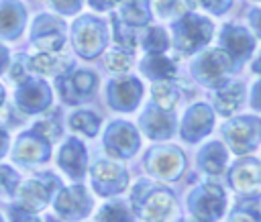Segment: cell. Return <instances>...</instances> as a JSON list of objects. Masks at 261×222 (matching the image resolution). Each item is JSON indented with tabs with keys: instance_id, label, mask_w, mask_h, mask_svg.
<instances>
[{
	"instance_id": "obj_1",
	"label": "cell",
	"mask_w": 261,
	"mask_h": 222,
	"mask_svg": "<svg viewBox=\"0 0 261 222\" xmlns=\"http://www.w3.org/2000/svg\"><path fill=\"white\" fill-rule=\"evenodd\" d=\"M130 210L141 222H173L177 216V200L169 187L141 179L133 187Z\"/></svg>"
},
{
	"instance_id": "obj_2",
	"label": "cell",
	"mask_w": 261,
	"mask_h": 222,
	"mask_svg": "<svg viewBox=\"0 0 261 222\" xmlns=\"http://www.w3.org/2000/svg\"><path fill=\"white\" fill-rule=\"evenodd\" d=\"M237 69L239 65L220 47H206L200 53H196L190 61L192 79L198 81L202 88L214 90V92L226 86L230 79H234Z\"/></svg>"
},
{
	"instance_id": "obj_3",
	"label": "cell",
	"mask_w": 261,
	"mask_h": 222,
	"mask_svg": "<svg viewBox=\"0 0 261 222\" xmlns=\"http://www.w3.org/2000/svg\"><path fill=\"white\" fill-rule=\"evenodd\" d=\"M214 37V24L208 16L198 14V12H186L177 20L171 22L169 26V41L171 47L181 53V55H196Z\"/></svg>"
},
{
	"instance_id": "obj_4",
	"label": "cell",
	"mask_w": 261,
	"mask_h": 222,
	"mask_svg": "<svg viewBox=\"0 0 261 222\" xmlns=\"http://www.w3.org/2000/svg\"><path fill=\"white\" fill-rule=\"evenodd\" d=\"M108 22L96 14H77L69 26V41L82 59H96L108 45Z\"/></svg>"
},
{
	"instance_id": "obj_5",
	"label": "cell",
	"mask_w": 261,
	"mask_h": 222,
	"mask_svg": "<svg viewBox=\"0 0 261 222\" xmlns=\"http://www.w3.org/2000/svg\"><path fill=\"white\" fill-rule=\"evenodd\" d=\"M220 134L224 147L230 153L247 157L261 145V118L249 114H234L226 118V122L220 126Z\"/></svg>"
},
{
	"instance_id": "obj_6",
	"label": "cell",
	"mask_w": 261,
	"mask_h": 222,
	"mask_svg": "<svg viewBox=\"0 0 261 222\" xmlns=\"http://www.w3.org/2000/svg\"><path fill=\"white\" fill-rule=\"evenodd\" d=\"M186 208L194 222H218L226 212V191L216 181H204L190 189Z\"/></svg>"
},
{
	"instance_id": "obj_7",
	"label": "cell",
	"mask_w": 261,
	"mask_h": 222,
	"mask_svg": "<svg viewBox=\"0 0 261 222\" xmlns=\"http://www.w3.org/2000/svg\"><path fill=\"white\" fill-rule=\"evenodd\" d=\"M59 187H61V179L49 171L37 173L29 179H20V183L14 191L16 206L31 214H39L53 202Z\"/></svg>"
},
{
	"instance_id": "obj_8",
	"label": "cell",
	"mask_w": 261,
	"mask_h": 222,
	"mask_svg": "<svg viewBox=\"0 0 261 222\" xmlns=\"http://www.w3.org/2000/svg\"><path fill=\"white\" fill-rule=\"evenodd\" d=\"M145 171L159 181H175L186 171V155L175 145H153L143 157Z\"/></svg>"
},
{
	"instance_id": "obj_9",
	"label": "cell",
	"mask_w": 261,
	"mask_h": 222,
	"mask_svg": "<svg viewBox=\"0 0 261 222\" xmlns=\"http://www.w3.org/2000/svg\"><path fill=\"white\" fill-rule=\"evenodd\" d=\"M88 173L94 193L102 198H116L128 187V171L118 159L100 157L88 167Z\"/></svg>"
},
{
	"instance_id": "obj_10",
	"label": "cell",
	"mask_w": 261,
	"mask_h": 222,
	"mask_svg": "<svg viewBox=\"0 0 261 222\" xmlns=\"http://www.w3.org/2000/svg\"><path fill=\"white\" fill-rule=\"evenodd\" d=\"M67 41L65 22L51 12H41L31 22L29 43L37 49V53H61Z\"/></svg>"
},
{
	"instance_id": "obj_11",
	"label": "cell",
	"mask_w": 261,
	"mask_h": 222,
	"mask_svg": "<svg viewBox=\"0 0 261 222\" xmlns=\"http://www.w3.org/2000/svg\"><path fill=\"white\" fill-rule=\"evenodd\" d=\"M98 73L90 67H75V63L55 77L57 94L65 104H82L98 90Z\"/></svg>"
},
{
	"instance_id": "obj_12",
	"label": "cell",
	"mask_w": 261,
	"mask_h": 222,
	"mask_svg": "<svg viewBox=\"0 0 261 222\" xmlns=\"http://www.w3.org/2000/svg\"><path fill=\"white\" fill-rule=\"evenodd\" d=\"M102 147L106 157L130 159L141 149V132L128 120H110L102 134Z\"/></svg>"
},
{
	"instance_id": "obj_13",
	"label": "cell",
	"mask_w": 261,
	"mask_h": 222,
	"mask_svg": "<svg viewBox=\"0 0 261 222\" xmlns=\"http://www.w3.org/2000/svg\"><path fill=\"white\" fill-rule=\"evenodd\" d=\"M51 204L57 220H63V222H77L86 218L94 208V200L88 187L82 183H71L65 187L61 185Z\"/></svg>"
},
{
	"instance_id": "obj_14",
	"label": "cell",
	"mask_w": 261,
	"mask_h": 222,
	"mask_svg": "<svg viewBox=\"0 0 261 222\" xmlns=\"http://www.w3.org/2000/svg\"><path fill=\"white\" fill-rule=\"evenodd\" d=\"M143 94L145 86L135 75H116L104 86L106 104L116 112H135L143 102Z\"/></svg>"
},
{
	"instance_id": "obj_15",
	"label": "cell",
	"mask_w": 261,
	"mask_h": 222,
	"mask_svg": "<svg viewBox=\"0 0 261 222\" xmlns=\"http://www.w3.org/2000/svg\"><path fill=\"white\" fill-rule=\"evenodd\" d=\"M53 102V90L51 86L37 75H31L22 84L16 86L14 92V106L20 114H43Z\"/></svg>"
},
{
	"instance_id": "obj_16",
	"label": "cell",
	"mask_w": 261,
	"mask_h": 222,
	"mask_svg": "<svg viewBox=\"0 0 261 222\" xmlns=\"http://www.w3.org/2000/svg\"><path fill=\"white\" fill-rule=\"evenodd\" d=\"M49 157H51V143L39 132H35L33 128L20 132L10 149L12 163L18 167H27V169L49 161Z\"/></svg>"
},
{
	"instance_id": "obj_17",
	"label": "cell",
	"mask_w": 261,
	"mask_h": 222,
	"mask_svg": "<svg viewBox=\"0 0 261 222\" xmlns=\"http://www.w3.org/2000/svg\"><path fill=\"white\" fill-rule=\"evenodd\" d=\"M214 120H216V114H214L210 104L194 102L192 106H188V110L184 112V116L179 120V136H181V141L188 143V145L200 143L204 136H208L212 132Z\"/></svg>"
},
{
	"instance_id": "obj_18",
	"label": "cell",
	"mask_w": 261,
	"mask_h": 222,
	"mask_svg": "<svg viewBox=\"0 0 261 222\" xmlns=\"http://www.w3.org/2000/svg\"><path fill=\"white\" fill-rule=\"evenodd\" d=\"M218 47L224 53H228L237 65H241L253 57V53L257 49V39L247 26L226 22L218 31Z\"/></svg>"
},
{
	"instance_id": "obj_19",
	"label": "cell",
	"mask_w": 261,
	"mask_h": 222,
	"mask_svg": "<svg viewBox=\"0 0 261 222\" xmlns=\"http://www.w3.org/2000/svg\"><path fill=\"white\" fill-rule=\"evenodd\" d=\"M177 118L175 112L163 110L153 102H147L139 116V132H143L151 141H167L175 134Z\"/></svg>"
},
{
	"instance_id": "obj_20",
	"label": "cell",
	"mask_w": 261,
	"mask_h": 222,
	"mask_svg": "<svg viewBox=\"0 0 261 222\" xmlns=\"http://www.w3.org/2000/svg\"><path fill=\"white\" fill-rule=\"evenodd\" d=\"M55 163L71 181H82L88 175V167H90L86 145L77 136H67L57 149Z\"/></svg>"
},
{
	"instance_id": "obj_21",
	"label": "cell",
	"mask_w": 261,
	"mask_h": 222,
	"mask_svg": "<svg viewBox=\"0 0 261 222\" xmlns=\"http://www.w3.org/2000/svg\"><path fill=\"white\" fill-rule=\"evenodd\" d=\"M228 185L243 198H253L261 189V161L243 157L228 169Z\"/></svg>"
},
{
	"instance_id": "obj_22",
	"label": "cell",
	"mask_w": 261,
	"mask_h": 222,
	"mask_svg": "<svg viewBox=\"0 0 261 222\" xmlns=\"http://www.w3.org/2000/svg\"><path fill=\"white\" fill-rule=\"evenodd\" d=\"M245 98H247V86L245 81L241 79H230L226 86L218 88L212 96V110L214 114H220L222 118H230L234 116L243 104H245Z\"/></svg>"
},
{
	"instance_id": "obj_23",
	"label": "cell",
	"mask_w": 261,
	"mask_h": 222,
	"mask_svg": "<svg viewBox=\"0 0 261 222\" xmlns=\"http://www.w3.org/2000/svg\"><path fill=\"white\" fill-rule=\"evenodd\" d=\"M27 26V6L20 0H0V41H16Z\"/></svg>"
},
{
	"instance_id": "obj_24",
	"label": "cell",
	"mask_w": 261,
	"mask_h": 222,
	"mask_svg": "<svg viewBox=\"0 0 261 222\" xmlns=\"http://www.w3.org/2000/svg\"><path fill=\"white\" fill-rule=\"evenodd\" d=\"M198 169L208 177H218L228 165V149L220 141H210L198 151Z\"/></svg>"
},
{
	"instance_id": "obj_25",
	"label": "cell",
	"mask_w": 261,
	"mask_h": 222,
	"mask_svg": "<svg viewBox=\"0 0 261 222\" xmlns=\"http://www.w3.org/2000/svg\"><path fill=\"white\" fill-rule=\"evenodd\" d=\"M139 71L145 79L161 81V79H175L177 65L165 53H145L139 61Z\"/></svg>"
},
{
	"instance_id": "obj_26",
	"label": "cell",
	"mask_w": 261,
	"mask_h": 222,
	"mask_svg": "<svg viewBox=\"0 0 261 222\" xmlns=\"http://www.w3.org/2000/svg\"><path fill=\"white\" fill-rule=\"evenodd\" d=\"M73 63L59 55V53H35L29 57V69H31V75H37V77H57L61 75L63 71H67Z\"/></svg>"
},
{
	"instance_id": "obj_27",
	"label": "cell",
	"mask_w": 261,
	"mask_h": 222,
	"mask_svg": "<svg viewBox=\"0 0 261 222\" xmlns=\"http://www.w3.org/2000/svg\"><path fill=\"white\" fill-rule=\"evenodd\" d=\"M116 16L126 22L128 26H135V29H143L151 22V6H149V0H120V4L116 6Z\"/></svg>"
},
{
	"instance_id": "obj_28",
	"label": "cell",
	"mask_w": 261,
	"mask_h": 222,
	"mask_svg": "<svg viewBox=\"0 0 261 222\" xmlns=\"http://www.w3.org/2000/svg\"><path fill=\"white\" fill-rule=\"evenodd\" d=\"M100 126H102L100 114H96L90 108H75L67 116V128L73 134H80L86 138H94L100 132Z\"/></svg>"
},
{
	"instance_id": "obj_29",
	"label": "cell",
	"mask_w": 261,
	"mask_h": 222,
	"mask_svg": "<svg viewBox=\"0 0 261 222\" xmlns=\"http://www.w3.org/2000/svg\"><path fill=\"white\" fill-rule=\"evenodd\" d=\"M181 100V90L175 79H161L151 84V102L163 110L173 112Z\"/></svg>"
},
{
	"instance_id": "obj_30",
	"label": "cell",
	"mask_w": 261,
	"mask_h": 222,
	"mask_svg": "<svg viewBox=\"0 0 261 222\" xmlns=\"http://www.w3.org/2000/svg\"><path fill=\"white\" fill-rule=\"evenodd\" d=\"M149 6L151 16L165 22H173L192 10V0H149Z\"/></svg>"
},
{
	"instance_id": "obj_31",
	"label": "cell",
	"mask_w": 261,
	"mask_h": 222,
	"mask_svg": "<svg viewBox=\"0 0 261 222\" xmlns=\"http://www.w3.org/2000/svg\"><path fill=\"white\" fill-rule=\"evenodd\" d=\"M139 45L145 53H165L171 47L169 33L163 26L147 24L145 31H141L139 35Z\"/></svg>"
},
{
	"instance_id": "obj_32",
	"label": "cell",
	"mask_w": 261,
	"mask_h": 222,
	"mask_svg": "<svg viewBox=\"0 0 261 222\" xmlns=\"http://www.w3.org/2000/svg\"><path fill=\"white\" fill-rule=\"evenodd\" d=\"M96 222H137L130 204L118 198H110L96 214Z\"/></svg>"
},
{
	"instance_id": "obj_33",
	"label": "cell",
	"mask_w": 261,
	"mask_h": 222,
	"mask_svg": "<svg viewBox=\"0 0 261 222\" xmlns=\"http://www.w3.org/2000/svg\"><path fill=\"white\" fill-rule=\"evenodd\" d=\"M110 24H112V37H114V43L116 47H122L126 51H135L139 47V35H141V29H135V26H128L126 22H122L116 12H110Z\"/></svg>"
},
{
	"instance_id": "obj_34",
	"label": "cell",
	"mask_w": 261,
	"mask_h": 222,
	"mask_svg": "<svg viewBox=\"0 0 261 222\" xmlns=\"http://www.w3.org/2000/svg\"><path fill=\"white\" fill-rule=\"evenodd\" d=\"M135 65V57L130 51L122 47H110L104 51V69L114 75H124Z\"/></svg>"
},
{
	"instance_id": "obj_35",
	"label": "cell",
	"mask_w": 261,
	"mask_h": 222,
	"mask_svg": "<svg viewBox=\"0 0 261 222\" xmlns=\"http://www.w3.org/2000/svg\"><path fill=\"white\" fill-rule=\"evenodd\" d=\"M226 222H261L259 202H253V198H243L228 212Z\"/></svg>"
},
{
	"instance_id": "obj_36",
	"label": "cell",
	"mask_w": 261,
	"mask_h": 222,
	"mask_svg": "<svg viewBox=\"0 0 261 222\" xmlns=\"http://www.w3.org/2000/svg\"><path fill=\"white\" fill-rule=\"evenodd\" d=\"M6 73H8V77L12 79V84H22L24 79H29L31 77V69H29V55H24V53H18V55H14L12 59H10V63H8V69H6Z\"/></svg>"
},
{
	"instance_id": "obj_37",
	"label": "cell",
	"mask_w": 261,
	"mask_h": 222,
	"mask_svg": "<svg viewBox=\"0 0 261 222\" xmlns=\"http://www.w3.org/2000/svg\"><path fill=\"white\" fill-rule=\"evenodd\" d=\"M18 183H20L18 171L10 165H0V198L14 196Z\"/></svg>"
},
{
	"instance_id": "obj_38",
	"label": "cell",
	"mask_w": 261,
	"mask_h": 222,
	"mask_svg": "<svg viewBox=\"0 0 261 222\" xmlns=\"http://www.w3.org/2000/svg\"><path fill=\"white\" fill-rule=\"evenodd\" d=\"M33 130L39 132L41 136H45L49 143H55L61 136V126H59V120L55 116H43L41 120H37L33 124Z\"/></svg>"
},
{
	"instance_id": "obj_39",
	"label": "cell",
	"mask_w": 261,
	"mask_h": 222,
	"mask_svg": "<svg viewBox=\"0 0 261 222\" xmlns=\"http://www.w3.org/2000/svg\"><path fill=\"white\" fill-rule=\"evenodd\" d=\"M8 222H59V220L53 218V216H43L41 218L39 214H31V212L18 208L16 204H12L10 210H8Z\"/></svg>"
},
{
	"instance_id": "obj_40",
	"label": "cell",
	"mask_w": 261,
	"mask_h": 222,
	"mask_svg": "<svg viewBox=\"0 0 261 222\" xmlns=\"http://www.w3.org/2000/svg\"><path fill=\"white\" fill-rule=\"evenodd\" d=\"M51 8L61 16H73L82 10L84 0H49Z\"/></svg>"
},
{
	"instance_id": "obj_41",
	"label": "cell",
	"mask_w": 261,
	"mask_h": 222,
	"mask_svg": "<svg viewBox=\"0 0 261 222\" xmlns=\"http://www.w3.org/2000/svg\"><path fill=\"white\" fill-rule=\"evenodd\" d=\"M198 2H200V6H202L206 12L216 14V16L226 14V12L230 10V6H232V0H198Z\"/></svg>"
},
{
	"instance_id": "obj_42",
	"label": "cell",
	"mask_w": 261,
	"mask_h": 222,
	"mask_svg": "<svg viewBox=\"0 0 261 222\" xmlns=\"http://www.w3.org/2000/svg\"><path fill=\"white\" fill-rule=\"evenodd\" d=\"M247 20H249V31L255 35V39H261V8H251Z\"/></svg>"
},
{
	"instance_id": "obj_43",
	"label": "cell",
	"mask_w": 261,
	"mask_h": 222,
	"mask_svg": "<svg viewBox=\"0 0 261 222\" xmlns=\"http://www.w3.org/2000/svg\"><path fill=\"white\" fill-rule=\"evenodd\" d=\"M249 106L255 112H261V77L249 90Z\"/></svg>"
},
{
	"instance_id": "obj_44",
	"label": "cell",
	"mask_w": 261,
	"mask_h": 222,
	"mask_svg": "<svg viewBox=\"0 0 261 222\" xmlns=\"http://www.w3.org/2000/svg\"><path fill=\"white\" fill-rule=\"evenodd\" d=\"M88 4L96 12H106V10H116L120 0H88Z\"/></svg>"
},
{
	"instance_id": "obj_45",
	"label": "cell",
	"mask_w": 261,
	"mask_h": 222,
	"mask_svg": "<svg viewBox=\"0 0 261 222\" xmlns=\"http://www.w3.org/2000/svg\"><path fill=\"white\" fill-rule=\"evenodd\" d=\"M8 149H10V134L4 126H0V159L8 153Z\"/></svg>"
},
{
	"instance_id": "obj_46",
	"label": "cell",
	"mask_w": 261,
	"mask_h": 222,
	"mask_svg": "<svg viewBox=\"0 0 261 222\" xmlns=\"http://www.w3.org/2000/svg\"><path fill=\"white\" fill-rule=\"evenodd\" d=\"M8 63H10V51H8V47H6V45H2V43H0V75H2V73H6Z\"/></svg>"
},
{
	"instance_id": "obj_47",
	"label": "cell",
	"mask_w": 261,
	"mask_h": 222,
	"mask_svg": "<svg viewBox=\"0 0 261 222\" xmlns=\"http://www.w3.org/2000/svg\"><path fill=\"white\" fill-rule=\"evenodd\" d=\"M251 71L253 73H257V75H261V51L257 53V57L251 61Z\"/></svg>"
},
{
	"instance_id": "obj_48",
	"label": "cell",
	"mask_w": 261,
	"mask_h": 222,
	"mask_svg": "<svg viewBox=\"0 0 261 222\" xmlns=\"http://www.w3.org/2000/svg\"><path fill=\"white\" fill-rule=\"evenodd\" d=\"M6 106V90H4V86L0 84V110Z\"/></svg>"
},
{
	"instance_id": "obj_49",
	"label": "cell",
	"mask_w": 261,
	"mask_h": 222,
	"mask_svg": "<svg viewBox=\"0 0 261 222\" xmlns=\"http://www.w3.org/2000/svg\"><path fill=\"white\" fill-rule=\"evenodd\" d=\"M0 222H6V220H4V216H2V214H0Z\"/></svg>"
},
{
	"instance_id": "obj_50",
	"label": "cell",
	"mask_w": 261,
	"mask_h": 222,
	"mask_svg": "<svg viewBox=\"0 0 261 222\" xmlns=\"http://www.w3.org/2000/svg\"><path fill=\"white\" fill-rule=\"evenodd\" d=\"M173 222H188V220H173Z\"/></svg>"
},
{
	"instance_id": "obj_51",
	"label": "cell",
	"mask_w": 261,
	"mask_h": 222,
	"mask_svg": "<svg viewBox=\"0 0 261 222\" xmlns=\"http://www.w3.org/2000/svg\"><path fill=\"white\" fill-rule=\"evenodd\" d=\"M259 210H261V200H259Z\"/></svg>"
},
{
	"instance_id": "obj_52",
	"label": "cell",
	"mask_w": 261,
	"mask_h": 222,
	"mask_svg": "<svg viewBox=\"0 0 261 222\" xmlns=\"http://www.w3.org/2000/svg\"><path fill=\"white\" fill-rule=\"evenodd\" d=\"M253 2H259V4H261V0H253Z\"/></svg>"
},
{
	"instance_id": "obj_53",
	"label": "cell",
	"mask_w": 261,
	"mask_h": 222,
	"mask_svg": "<svg viewBox=\"0 0 261 222\" xmlns=\"http://www.w3.org/2000/svg\"><path fill=\"white\" fill-rule=\"evenodd\" d=\"M232 2H234V0H232Z\"/></svg>"
}]
</instances>
